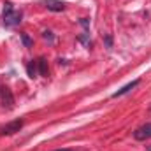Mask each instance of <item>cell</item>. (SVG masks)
I'll list each match as a JSON object with an SVG mask.
<instances>
[{
    "mask_svg": "<svg viewBox=\"0 0 151 151\" xmlns=\"http://www.w3.org/2000/svg\"><path fill=\"white\" fill-rule=\"evenodd\" d=\"M37 65H39V74L40 76H47V62H46L44 58H39Z\"/></svg>",
    "mask_w": 151,
    "mask_h": 151,
    "instance_id": "7",
    "label": "cell"
},
{
    "mask_svg": "<svg viewBox=\"0 0 151 151\" xmlns=\"http://www.w3.org/2000/svg\"><path fill=\"white\" fill-rule=\"evenodd\" d=\"M44 5L47 11H53V12H62L65 9V2H62V0H46Z\"/></svg>",
    "mask_w": 151,
    "mask_h": 151,
    "instance_id": "5",
    "label": "cell"
},
{
    "mask_svg": "<svg viewBox=\"0 0 151 151\" xmlns=\"http://www.w3.org/2000/svg\"><path fill=\"white\" fill-rule=\"evenodd\" d=\"M148 151H151V146H148Z\"/></svg>",
    "mask_w": 151,
    "mask_h": 151,
    "instance_id": "13",
    "label": "cell"
},
{
    "mask_svg": "<svg viewBox=\"0 0 151 151\" xmlns=\"http://www.w3.org/2000/svg\"><path fill=\"white\" fill-rule=\"evenodd\" d=\"M27 70H28V76L34 79V77H37V69H35V65L34 63H28L27 65Z\"/></svg>",
    "mask_w": 151,
    "mask_h": 151,
    "instance_id": "8",
    "label": "cell"
},
{
    "mask_svg": "<svg viewBox=\"0 0 151 151\" xmlns=\"http://www.w3.org/2000/svg\"><path fill=\"white\" fill-rule=\"evenodd\" d=\"M44 39H49V40H53V35H51V32H44Z\"/></svg>",
    "mask_w": 151,
    "mask_h": 151,
    "instance_id": "10",
    "label": "cell"
},
{
    "mask_svg": "<svg viewBox=\"0 0 151 151\" xmlns=\"http://www.w3.org/2000/svg\"><path fill=\"white\" fill-rule=\"evenodd\" d=\"M23 128V119H16V121H11L7 123L5 127L0 128V135H12L16 132H19Z\"/></svg>",
    "mask_w": 151,
    "mask_h": 151,
    "instance_id": "2",
    "label": "cell"
},
{
    "mask_svg": "<svg viewBox=\"0 0 151 151\" xmlns=\"http://www.w3.org/2000/svg\"><path fill=\"white\" fill-rule=\"evenodd\" d=\"M18 23H21V12L14 11L11 2H5L4 4V25L5 27H14Z\"/></svg>",
    "mask_w": 151,
    "mask_h": 151,
    "instance_id": "1",
    "label": "cell"
},
{
    "mask_svg": "<svg viewBox=\"0 0 151 151\" xmlns=\"http://www.w3.org/2000/svg\"><path fill=\"white\" fill-rule=\"evenodd\" d=\"M134 137H135L137 141H146V139H150L151 137V123H146V125L139 127V128L134 132Z\"/></svg>",
    "mask_w": 151,
    "mask_h": 151,
    "instance_id": "3",
    "label": "cell"
},
{
    "mask_svg": "<svg viewBox=\"0 0 151 151\" xmlns=\"http://www.w3.org/2000/svg\"><path fill=\"white\" fill-rule=\"evenodd\" d=\"M139 83H141V81H139V79H135V81H132V83H128V84H125L123 88H119L118 91H114V93H113V97L116 99V97H121V95H125V93H128V91H130V90H134V88H135V86H137Z\"/></svg>",
    "mask_w": 151,
    "mask_h": 151,
    "instance_id": "6",
    "label": "cell"
},
{
    "mask_svg": "<svg viewBox=\"0 0 151 151\" xmlns=\"http://www.w3.org/2000/svg\"><path fill=\"white\" fill-rule=\"evenodd\" d=\"M0 97H2V102H4V106L5 107H12L14 106V97H12V93H11V90L9 88H0Z\"/></svg>",
    "mask_w": 151,
    "mask_h": 151,
    "instance_id": "4",
    "label": "cell"
},
{
    "mask_svg": "<svg viewBox=\"0 0 151 151\" xmlns=\"http://www.w3.org/2000/svg\"><path fill=\"white\" fill-rule=\"evenodd\" d=\"M55 151H72V150H55Z\"/></svg>",
    "mask_w": 151,
    "mask_h": 151,
    "instance_id": "12",
    "label": "cell"
},
{
    "mask_svg": "<svg viewBox=\"0 0 151 151\" xmlns=\"http://www.w3.org/2000/svg\"><path fill=\"white\" fill-rule=\"evenodd\" d=\"M106 44H107V47H111V44H113V40H111V37H106Z\"/></svg>",
    "mask_w": 151,
    "mask_h": 151,
    "instance_id": "11",
    "label": "cell"
},
{
    "mask_svg": "<svg viewBox=\"0 0 151 151\" xmlns=\"http://www.w3.org/2000/svg\"><path fill=\"white\" fill-rule=\"evenodd\" d=\"M21 39H23V42H25V46H27V47H30V46H32V40L28 39V35H27V34H23V35H21Z\"/></svg>",
    "mask_w": 151,
    "mask_h": 151,
    "instance_id": "9",
    "label": "cell"
}]
</instances>
